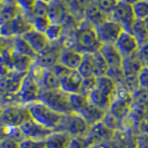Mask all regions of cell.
Instances as JSON below:
<instances>
[{"instance_id": "d4e9b609", "label": "cell", "mask_w": 148, "mask_h": 148, "mask_svg": "<svg viewBox=\"0 0 148 148\" xmlns=\"http://www.w3.org/2000/svg\"><path fill=\"white\" fill-rule=\"evenodd\" d=\"M69 105L71 106L72 112L76 114H81L90 105V101L88 96L82 94V92L69 94Z\"/></svg>"}, {"instance_id": "d6986e66", "label": "cell", "mask_w": 148, "mask_h": 148, "mask_svg": "<svg viewBox=\"0 0 148 148\" xmlns=\"http://www.w3.org/2000/svg\"><path fill=\"white\" fill-rule=\"evenodd\" d=\"M71 135L64 131H54L45 139L46 148H69Z\"/></svg>"}, {"instance_id": "f1b7e54d", "label": "cell", "mask_w": 148, "mask_h": 148, "mask_svg": "<svg viewBox=\"0 0 148 148\" xmlns=\"http://www.w3.org/2000/svg\"><path fill=\"white\" fill-rule=\"evenodd\" d=\"M92 59H94V75L95 77L106 75L108 71V66L99 51L92 53Z\"/></svg>"}, {"instance_id": "7a4b0ae2", "label": "cell", "mask_w": 148, "mask_h": 148, "mask_svg": "<svg viewBox=\"0 0 148 148\" xmlns=\"http://www.w3.org/2000/svg\"><path fill=\"white\" fill-rule=\"evenodd\" d=\"M26 106L32 119L53 131H56L62 121L64 115L53 110L41 101L34 102Z\"/></svg>"}, {"instance_id": "c3c4849f", "label": "cell", "mask_w": 148, "mask_h": 148, "mask_svg": "<svg viewBox=\"0 0 148 148\" xmlns=\"http://www.w3.org/2000/svg\"><path fill=\"white\" fill-rule=\"evenodd\" d=\"M9 46H12V37L6 38V37L0 36V56Z\"/></svg>"}, {"instance_id": "cb8c5ba5", "label": "cell", "mask_w": 148, "mask_h": 148, "mask_svg": "<svg viewBox=\"0 0 148 148\" xmlns=\"http://www.w3.org/2000/svg\"><path fill=\"white\" fill-rule=\"evenodd\" d=\"M12 28L14 32V36H22L27 32L32 29V22L30 18H28L22 12L11 21Z\"/></svg>"}, {"instance_id": "ac0fdd59", "label": "cell", "mask_w": 148, "mask_h": 148, "mask_svg": "<svg viewBox=\"0 0 148 148\" xmlns=\"http://www.w3.org/2000/svg\"><path fill=\"white\" fill-rule=\"evenodd\" d=\"M139 52V51H138ZM145 66L141 60L139 54L136 53L128 58H124L122 60V71L124 74V78L127 77H138V74Z\"/></svg>"}, {"instance_id": "7bdbcfd3", "label": "cell", "mask_w": 148, "mask_h": 148, "mask_svg": "<svg viewBox=\"0 0 148 148\" xmlns=\"http://www.w3.org/2000/svg\"><path fill=\"white\" fill-rule=\"evenodd\" d=\"M50 69L59 78V80H61V79H63L64 77H66L67 75H69V74L71 72V71H73V69H71L67 67H65L64 65L60 64V63H57L56 65H54Z\"/></svg>"}, {"instance_id": "ffe728a7", "label": "cell", "mask_w": 148, "mask_h": 148, "mask_svg": "<svg viewBox=\"0 0 148 148\" xmlns=\"http://www.w3.org/2000/svg\"><path fill=\"white\" fill-rule=\"evenodd\" d=\"M84 18H86L88 21H90L92 24H94L96 27L104 21H108L109 17L105 12L102 11L96 5V3L92 0V3L85 9Z\"/></svg>"}, {"instance_id": "b9f144b4", "label": "cell", "mask_w": 148, "mask_h": 148, "mask_svg": "<svg viewBox=\"0 0 148 148\" xmlns=\"http://www.w3.org/2000/svg\"><path fill=\"white\" fill-rule=\"evenodd\" d=\"M139 88L148 91V66H143L138 74Z\"/></svg>"}, {"instance_id": "83f0119b", "label": "cell", "mask_w": 148, "mask_h": 148, "mask_svg": "<svg viewBox=\"0 0 148 148\" xmlns=\"http://www.w3.org/2000/svg\"><path fill=\"white\" fill-rule=\"evenodd\" d=\"M132 34L136 38L139 46L142 47L148 43V32L146 30V27L143 21L141 20H135L132 26Z\"/></svg>"}, {"instance_id": "52a82bcc", "label": "cell", "mask_w": 148, "mask_h": 148, "mask_svg": "<svg viewBox=\"0 0 148 148\" xmlns=\"http://www.w3.org/2000/svg\"><path fill=\"white\" fill-rule=\"evenodd\" d=\"M109 18L119 23L123 31L129 32H132L133 23L136 20L132 5H129L123 1L118 2L117 6L109 15Z\"/></svg>"}, {"instance_id": "816d5d0a", "label": "cell", "mask_w": 148, "mask_h": 148, "mask_svg": "<svg viewBox=\"0 0 148 148\" xmlns=\"http://www.w3.org/2000/svg\"><path fill=\"white\" fill-rule=\"evenodd\" d=\"M0 3L6 6H13V5H17V0H0Z\"/></svg>"}, {"instance_id": "6f0895ef", "label": "cell", "mask_w": 148, "mask_h": 148, "mask_svg": "<svg viewBox=\"0 0 148 148\" xmlns=\"http://www.w3.org/2000/svg\"><path fill=\"white\" fill-rule=\"evenodd\" d=\"M0 36H1V31H0Z\"/></svg>"}, {"instance_id": "e575fe53", "label": "cell", "mask_w": 148, "mask_h": 148, "mask_svg": "<svg viewBox=\"0 0 148 148\" xmlns=\"http://www.w3.org/2000/svg\"><path fill=\"white\" fill-rule=\"evenodd\" d=\"M63 32V24H58V23H51L48 29L45 32L47 36L50 43H53L60 39Z\"/></svg>"}, {"instance_id": "603a6c76", "label": "cell", "mask_w": 148, "mask_h": 148, "mask_svg": "<svg viewBox=\"0 0 148 148\" xmlns=\"http://www.w3.org/2000/svg\"><path fill=\"white\" fill-rule=\"evenodd\" d=\"M11 48L14 52L21 54V55L28 56V57L34 58V60H36V58H38V55L34 52V50L31 47V45L28 44L21 36L12 37V47Z\"/></svg>"}, {"instance_id": "bcb514c9", "label": "cell", "mask_w": 148, "mask_h": 148, "mask_svg": "<svg viewBox=\"0 0 148 148\" xmlns=\"http://www.w3.org/2000/svg\"><path fill=\"white\" fill-rule=\"evenodd\" d=\"M1 148H20L18 143L9 137H5L1 140Z\"/></svg>"}, {"instance_id": "680465c9", "label": "cell", "mask_w": 148, "mask_h": 148, "mask_svg": "<svg viewBox=\"0 0 148 148\" xmlns=\"http://www.w3.org/2000/svg\"><path fill=\"white\" fill-rule=\"evenodd\" d=\"M117 1H121V0H117Z\"/></svg>"}, {"instance_id": "484cf974", "label": "cell", "mask_w": 148, "mask_h": 148, "mask_svg": "<svg viewBox=\"0 0 148 148\" xmlns=\"http://www.w3.org/2000/svg\"><path fill=\"white\" fill-rule=\"evenodd\" d=\"M117 87L118 83L108 75L96 77V88L105 92L106 95H109L111 98H113Z\"/></svg>"}, {"instance_id": "8d00e7d4", "label": "cell", "mask_w": 148, "mask_h": 148, "mask_svg": "<svg viewBox=\"0 0 148 148\" xmlns=\"http://www.w3.org/2000/svg\"><path fill=\"white\" fill-rule=\"evenodd\" d=\"M102 11L105 12L109 17L119 1L117 0H94Z\"/></svg>"}, {"instance_id": "ee69618b", "label": "cell", "mask_w": 148, "mask_h": 148, "mask_svg": "<svg viewBox=\"0 0 148 148\" xmlns=\"http://www.w3.org/2000/svg\"><path fill=\"white\" fill-rule=\"evenodd\" d=\"M90 145L84 137H72L69 148H89Z\"/></svg>"}, {"instance_id": "ab89813d", "label": "cell", "mask_w": 148, "mask_h": 148, "mask_svg": "<svg viewBox=\"0 0 148 148\" xmlns=\"http://www.w3.org/2000/svg\"><path fill=\"white\" fill-rule=\"evenodd\" d=\"M20 148H46L45 140H34L24 138L18 143Z\"/></svg>"}, {"instance_id": "74e56055", "label": "cell", "mask_w": 148, "mask_h": 148, "mask_svg": "<svg viewBox=\"0 0 148 148\" xmlns=\"http://www.w3.org/2000/svg\"><path fill=\"white\" fill-rule=\"evenodd\" d=\"M36 1L37 0H17V6L24 15L31 17Z\"/></svg>"}, {"instance_id": "db71d44e", "label": "cell", "mask_w": 148, "mask_h": 148, "mask_svg": "<svg viewBox=\"0 0 148 148\" xmlns=\"http://www.w3.org/2000/svg\"><path fill=\"white\" fill-rule=\"evenodd\" d=\"M143 22H145V25L146 27V30L148 32V18H146L145 20H143Z\"/></svg>"}, {"instance_id": "836d02e7", "label": "cell", "mask_w": 148, "mask_h": 148, "mask_svg": "<svg viewBox=\"0 0 148 148\" xmlns=\"http://www.w3.org/2000/svg\"><path fill=\"white\" fill-rule=\"evenodd\" d=\"M30 20L32 28L38 32H44V34L52 23L49 17H32Z\"/></svg>"}, {"instance_id": "9f6ffc18", "label": "cell", "mask_w": 148, "mask_h": 148, "mask_svg": "<svg viewBox=\"0 0 148 148\" xmlns=\"http://www.w3.org/2000/svg\"><path fill=\"white\" fill-rule=\"evenodd\" d=\"M0 148H1V140H0Z\"/></svg>"}, {"instance_id": "11a10c76", "label": "cell", "mask_w": 148, "mask_h": 148, "mask_svg": "<svg viewBox=\"0 0 148 148\" xmlns=\"http://www.w3.org/2000/svg\"><path fill=\"white\" fill-rule=\"evenodd\" d=\"M1 8H2V4L0 3V11H1Z\"/></svg>"}, {"instance_id": "8fae6325", "label": "cell", "mask_w": 148, "mask_h": 148, "mask_svg": "<svg viewBox=\"0 0 148 148\" xmlns=\"http://www.w3.org/2000/svg\"><path fill=\"white\" fill-rule=\"evenodd\" d=\"M115 132L108 129L103 122H98L96 124L92 125L89 132L84 137L86 141L90 145H95V143H109L113 138Z\"/></svg>"}, {"instance_id": "f546056e", "label": "cell", "mask_w": 148, "mask_h": 148, "mask_svg": "<svg viewBox=\"0 0 148 148\" xmlns=\"http://www.w3.org/2000/svg\"><path fill=\"white\" fill-rule=\"evenodd\" d=\"M42 90H55L60 89V80L56 74L48 69L45 79L41 84Z\"/></svg>"}, {"instance_id": "e0dca14e", "label": "cell", "mask_w": 148, "mask_h": 148, "mask_svg": "<svg viewBox=\"0 0 148 148\" xmlns=\"http://www.w3.org/2000/svg\"><path fill=\"white\" fill-rule=\"evenodd\" d=\"M82 80L83 78L78 71H71L69 75L60 80V89L67 94L81 92Z\"/></svg>"}, {"instance_id": "ba28073f", "label": "cell", "mask_w": 148, "mask_h": 148, "mask_svg": "<svg viewBox=\"0 0 148 148\" xmlns=\"http://www.w3.org/2000/svg\"><path fill=\"white\" fill-rule=\"evenodd\" d=\"M97 36L102 44L114 45L123 29L119 23L108 18V21L95 27Z\"/></svg>"}, {"instance_id": "1f68e13d", "label": "cell", "mask_w": 148, "mask_h": 148, "mask_svg": "<svg viewBox=\"0 0 148 148\" xmlns=\"http://www.w3.org/2000/svg\"><path fill=\"white\" fill-rule=\"evenodd\" d=\"M132 7L136 20L143 21L148 18V0H139Z\"/></svg>"}, {"instance_id": "3957f363", "label": "cell", "mask_w": 148, "mask_h": 148, "mask_svg": "<svg viewBox=\"0 0 148 148\" xmlns=\"http://www.w3.org/2000/svg\"><path fill=\"white\" fill-rule=\"evenodd\" d=\"M69 94H67L61 89L42 90L39 101L60 114L68 115L73 113L69 105Z\"/></svg>"}, {"instance_id": "60d3db41", "label": "cell", "mask_w": 148, "mask_h": 148, "mask_svg": "<svg viewBox=\"0 0 148 148\" xmlns=\"http://www.w3.org/2000/svg\"><path fill=\"white\" fill-rule=\"evenodd\" d=\"M133 101L137 102V103L141 104L143 106L148 108V91L143 90L139 88L137 91L132 94Z\"/></svg>"}, {"instance_id": "91938a15", "label": "cell", "mask_w": 148, "mask_h": 148, "mask_svg": "<svg viewBox=\"0 0 148 148\" xmlns=\"http://www.w3.org/2000/svg\"><path fill=\"white\" fill-rule=\"evenodd\" d=\"M147 109H148V108H147Z\"/></svg>"}, {"instance_id": "7dc6e473", "label": "cell", "mask_w": 148, "mask_h": 148, "mask_svg": "<svg viewBox=\"0 0 148 148\" xmlns=\"http://www.w3.org/2000/svg\"><path fill=\"white\" fill-rule=\"evenodd\" d=\"M138 54L143 65L145 66H148V43L145 45H143L142 47H140Z\"/></svg>"}, {"instance_id": "6da1fadb", "label": "cell", "mask_w": 148, "mask_h": 148, "mask_svg": "<svg viewBox=\"0 0 148 148\" xmlns=\"http://www.w3.org/2000/svg\"><path fill=\"white\" fill-rule=\"evenodd\" d=\"M102 45L94 24L86 18L79 22L74 32V42L71 46V48L80 51L81 53H95L99 51Z\"/></svg>"}, {"instance_id": "f907efd6", "label": "cell", "mask_w": 148, "mask_h": 148, "mask_svg": "<svg viewBox=\"0 0 148 148\" xmlns=\"http://www.w3.org/2000/svg\"><path fill=\"white\" fill-rule=\"evenodd\" d=\"M89 148H110V145L109 143H101L92 145Z\"/></svg>"}, {"instance_id": "7c38bea8", "label": "cell", "mask_w": 148, "mask_h": 148, "mask_svg": "<svg viewBox=\"0 0 148 148\" xmlns=\"http://www.w3.org/2000/svg\"><path fill=\"white\" fill-rule=\"evenodd\" d=\"M21 37L31 45V47L34 50V52L37 55L42 54L50 45V41L48 40L45 34L36 31L34 28L29 32H27Z\"/></svg>"}, {"instance_id": "f6af8a7d", "label": "cell", "mask_w": 148, "mask_h": 148, "mask_svg": "<svg viewBox=\"0 0 148 148\" xmlns=\"http://www.w3.org/2000/svg\"><path fill=\"white\" fill-rule=\"evenodd\" d=\"M137 148H148V134L138 132L136 134Z\"/></svg>"}, {"instance_id": "4dcf8cb0", "label": "cell", "mask_w": 148, "mask_h": 148, "mask_svg": "<svg viewBox=\"0 0 148 148\" xmlns=\"http://www.w3.org/2000/svg\"><path fill=\"white\" fill-rule=\"evenodd\" d=\"M21 12V9L17 5H13V6L2 5L1 11H0V25L5 21L14 20Z\"/></svg>"}, {"instance_id": "4316f807", "label": "cell", "mask_w": 148, "mask_h": 148, "mask_svg": "<svg viewBox=\"0 0 148 148\" xmlns=\"http://www.w3.org/2000/svg\"><path fill=\"white\" fill-rule=\"evenodd\" d=\"M78 72L81 74L82 78H87L94 75V59L92 53H82V59L78 68Z\"/></svg>"}, {"instance_id": "9c48e42d", "label": "cell", "mask_w": 148, "mask_h": 148, "mask_svg": "<svg viewBox=\"0 0 148 148\" xmlns=\"http://www.w3.org/2000/svg\"><path fill=\"white\" fill-rule=\"evenodd\" d=\"M20 129L24 138L34 139V140H45L47 136L54 132L53 130L36 122L32 118L23 122L20 126Z\"/></svg>"}, {"instance_id": "7402d4cb", "label": "cell", "mask_w": 148, "mask_h": 148, "mask_svg": "<svg viewBox=\"0 0 148 148\" xmlns=\"http://www.w3.org/2000/svg\"><path fill=\"white\" fill-rule=\"evenodd\" d=\"M88 98H89L91 104L106 111H108L111 102H112V98L109 95H106L105 92L97 89L96 87L88 95Z\"/></svg>"}, {"instance_id": "4fadbf2b", "label": "cell", "mask_w": 148, "mask_h": 148, "mask_svg": "<svg viewBox=\"0 0 148 148\" xmlns=\"http://www.w3.org/2000/svg\"><path fill=\"white\" fill-rule=\"evenodd\" d=\"M136 134L123 129L115 132L113 138L109 142L110 148H137Z\"/></svg>"}, {"instance_id": "5b68a950", "label": "cell", "mask_w": 148, "mask_h": 148, "mask_svg": "<svg viewBox=\"0 0 148 148\" xmlns=\"http://www.w3.org/2000/svg\"><path fill=\"white\" fill-rule=\"evenodd\" d=\"M29 119L31 115L26 106H8L3 108L0 113V126L20 127Z\"/></svg>"}, {"instance_id": "681fc988", "label": "cell", "mask_w": 148, "mask_h": 148, "mask_svg": "<svg viewBox=\"0 0 148 148\" xmlns=\"http://www.w3.org/2000/svg\"><path fill=\"white\" fill-rule=\"evenodd\" d=\"M138 132L148 134V114L141 120L140 125H139Z\"/></svg>"}, {"instance_id": "d590c367", "label": "cell", "mask_w": 148, "mask_h": 148, "mask_svg": "<svg viewBox=\"0 0 148 148\" xmlns=\"http://www.w3.org/2000/svg\"><path fill=\"white\" fill-rule=\"evenodd\" d=\"M49 4L43 0H37L34 10L32 12V17H48Z\"/></svg>"}, {"instance_id": "44dd1931", "label": "cell", "mask_w": 148, "mask_h": 148, "mask_svg": "<svg viewBox=\"0 0 148 148\" xmlns=\"http://www.w3.org/2000/svg\"><path fill=\"white\" fill-rule=\"evenodd\" d=\"M106 112H108L106 110L98 108V106H94L90 103V105L79 115H81L82 117L84 118L86 121L92 126V125H94V124L101 122L102 120H103Z\"/></svg>"}, {"instance_id": "8992f818", "label": "cell", "mask_w": 148, "mask_h": 148, "mask_svg": "<svg viewBox=\"0 0 148 148\" xmlns=\"http://www.w3.org/2000/svg\"><path fill=\"white\" fill-rule=\"evenodd\" d=\"M42 88L29 72L23 78L21 84L18 92L16 94L18 105L27 106L34 102L39 101Z\"/></svg>"}, {"instance_id": "9a60e30c", "label": "cell", "mask_w": 148, "mask_h": 148, "mask_svg": "<svg viewBox=\"0 0 148 148\" xmlns=\"http://www.w3.org/2000/svg\"><path fill=\"white\" fill-rule=\"evenodd\" d=\"M99 52L108 63V69H120L122 65L123 58L115 45L103 44Z\"/></svg>"}, {"instance_id": "277c9868", "label": "cell", "mask_w": 148, "mask_h": 148, "mask_svg": "<svg viewBox=\"0 0 148 148\" xmlns=\"http://www.w3.org/2000/svg\"><path fill=\"white\" fill-rule=\"evenodd\" d=\"M90 128L91 125L84 118L73 112L63 116L62 121L56 131L67 132L71 137H85Z\"/></svg>"}, {"instance_id": "d6a6232c", "label": "cell", "mask_w": 148, "mask_h": 148, "mask_svg": "<svg viewBox=\"0 0 148 148\" xmlns=\"http://www.w3.org/2000/svg\"><path fill=\"white\" fill-rule=\"evenodd\" d=\"M102 122H103L108 129L112 130L113 132H117V131L122 130V120L117 118L113 114H111L109 111H108V112L106 113Z\"/></svg>"}, {"instance_id": "5bb4252c", "label": "cell", "mask_w": 148, "mask_h": 148, "mask_svg": "<svg viewBox=\"0 0 148 148\" xmlns=\"http://www.w3.org/2000/svg\"><path fill=\"white\" fill-rule=\"evenodd\" d=\"M69 14L68 2L64 0H52L49 3L48 17L52 23L63 24Z\"/></svg>"}, {"instance_id": "f5cc1de1", "label": "cell", "mask_w": 148, "mask_h": 148, "mask_svg": "<svg viewBox=\"0 0 148 148\" xmlns=\"http://www.w3.org/2000/svg\"><path fill=\"white\" fill-rule=\"evenodd\" d=\"M121 1H123V2H125V3H127V4H129V5H133L135 2L139 1V0H121Z\"/></svg>"}, {"instance_id": "f35d334b", "label": "cell", "mask_w": 148, "mask_h": 148, "mask_svg": "<svg viewBox=\"0 0 148 148\" xmlns=\"http://www.w3.org/2000/svg\"><path fill=\"white\" fill-rule=\"evenodd\" d=\"M95 87H96V77L95 76L83 78L82 88H81V92L88 96V95H89Z\"/></svg>"}, {"instance_id": "30bf717a", "label": "cell", "mask_w": 148, "mask_h": 148, "mask_svg": "<svg viewBox=\"0 0 148 148\" xmlns=\"http://www.w3.org/2000/svg\"><path fill=\"white\" fill-rule=\"evenodd\" d=\"M114 45L119 51V53L121 54L123 58L138 53L139 49H140V46H139V44L134 35L132 32L126 31L121 32V34Z\"/></svg>"}, {"instance_id": "2e32d148", "label": "cell", "mask_w": 148, "mask_h": 148, "mask_svg": "<svg viewBox=\"0 0 148 148\" xmlns=\"http://www.w3.org/2000/svg\"><path fill=\"white\" fill-rule=\"evenodd\" d=\"M82 59V53L71 47L64 46L60 53L58 63L73 71H77Z\"/></svg>"}]
</instances>
